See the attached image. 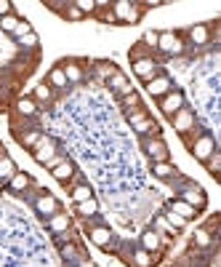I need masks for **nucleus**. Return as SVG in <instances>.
<instances>
[{"mask_svg": "<svg viewBox=\"0 0 221 267\" xmlns=\"http://www.w3.org/2000/svg\"><path fill=\"white\" fill-rule=\"evenodd\" d=\"M110 83H112V88H117V91H120V94H126V96L131 94V86H128V81H126V78H123V75H120V72H117V70L112 72V81H110Z\"/></svg>", "mask_w": 221, "mask_h": 267, "instance_id": "nucleus-21", "label": "nucleus"}, {"mask_svg": "<svg viewBox=\"0 0 221 267\" xmlns=\"http://www.w3.org/2000/svg\"><path fill=\"white\" fill-rule=\"evenodd\" d=\"M144 147H147V152H149V155L155 158V161H168V147L163 144L160 139H149Z\"/></svg>", "mask_w": 221, "mask_h": 267, "instance_id": "nucleus-12", "label": "nucleus"}, {"mask_svg": "<svg viewBox=\"0 0 221 267\" xmlns=\"http://www.w3.org/2000/svg\"><path fill=\"white\" fill-rule=\"evenodd\" d=\"M77 211L83 214V217H93L96 211H99V203L93 201V198H88V201H83V203H77Z\"/></svg>", "mask_w": 221, "mask_h": 267, "instance_id": "nucleus-23", "label": "nucleus"}, {"mask_svg": "<svg viewBox=\"0 0 221 267\" xmlns=\"http://www.w3.org/2000/svg\"><path fill=\"white\" fill-rule=\"evenodd\" d=\"M144 45H157V32H144Z\"/></svg>", "mask_w": 221, "mask_h": 267, "instance_id": "nucleus-40", "label": "nucleus"}, {"mask_svg": "<svg viewBox=\"0 0 221 267\" xmlns=\"http://www.w3.org/2000/svg\"><path fill=\"white\" fill-rule=\"evenodd\" d=\"M157 48L166 51V54H181V41L176 32H163L157 35Z\"/></svg>", "mask_w": 221, "mask_h": 267, "instance_id": "nucleus-5", "label": "nucleus"}, {"mask_svg": "<svg viewBox=\"0 0 221 267\" xmlns=\"http://www.w3.org/2000/svg\"><path fill=\"white\" fill-rule=\"evenodd\" d=\"M35 158H37V163H43V166H48V168H54L56 163L61 161L59 155H56V144H54V139H40V144L35 147Z\"/></svg>", "mask_w": 221, "mask_h": 267, "instance_id": "nucleus-1", "label": "nucleus"}, {"mask_svg": "<svg viewBox=\"0 0 221 267\" xmlns=\"http://www.w3.org/2000/svg\"><path fill=\"white\" fill-rule=\"evenodd\" d=\"M181 201L184 203H189L192 208H197V206H205V192L203 190H197V187H189V190H184V195H181Z\"/></svg>", "mask_w": 221, "mask_h": 267, "instance_id": "nucleus-11", "label": "nucleus"}, {"mask_svg": "<svg viewBox=\"0 0 221 267\" xmlns=\"http://www.w3.org/2000/svg\"><path fill=\"white\" fill-rule=\"evenodd\" d=\"M16 27H19V19H16L14 14H8V16H3V19H0V30H5V32H14Z\"/></svg>", "mask_w": 221, "mask_h": 267, "instance_id": "nucleus-30", "label": "nucleus"}, {"mask_svg": "<svg viewBox=\"0 0 221 267\" xmlns=\"http://www.w3.org/2000/svg\"><path fill=\"white\" fill-rule=\"evenodd\" d=\"M171 211L179 214L181 219H189V217H195V214H197V208H192L189 203H184V201H173L171 203Z\"/></svg>", "mask_w": 221, "mask_h": 267, "instance_id": "nucleus-17", "label": "nucleus"}, {"mask_svg": "<svg viewBox=\"0 0 221 267\" xmlns=\"http://www.w3.org/2000/svg\"><path fill=\"white\" fill-rule=\"evenodd\" d=\"M35 208L43 214V217H54V214H59V201H56L54 195H48V192H45V195H40L35 201Z\"/></svg>", "mask_w": 221, "mask_h": 267, "instance_id": "nucleus-6", "label": "nucleus"}, {"mask_svg": "<svg viewBox=\"0 0 221 267\" xmlns=\"http://www.w3.org/2000/svg\"><path fill=\"white\" fill-rule=\"evenodd\" d=\"M166 222H168V227H181V225H184V219H181L179 217V214H168V219H166Z\"/></svg>", "mask_w": 221, "mask_h": 267, "instance_id": "nucleus-38", "label": "nucleus"}, {"mask_svg": "<svg viewBox=\"0 0 221 267\" xmlns=\"http://www.w3.org/2000/svg\"><path fill=\"white\" fill-rule=\"evenodd\" d=\"M40 139H43V134H37V131H30V134H24L21 136V147H37L40 144Z\"/></svg>", "mask_w": 221, "mask_h": 267, "instance_id": "nucleus-28", "label": "nucleus"}, {"mask_svg": "<svg viewBox=\"0 0 221 267\" xmlns=\"http://www.w3.org/2000/svg\"><path fill=\"white\" fill-rule=\"evenodd\" d=\"M19 43H21V45H30V48H35V45H37V35H35V32H30V35H21Z\"/></svg>", "mask_w": 221, "mask_h": 267, "instance_id": "nucleus-35", "label": "nucleus"}, {"mask_svg": "<svg viewBox=\"0 0 221 267\" xmlns=\"http://www.w3.org/2000/svg\"><path fill=\"white\" fill-rule=\"evenodd\" d=\"M133 72H136V78L149 83L152 78H155V62H152L149 56H139V59H133Z\"/></svg>", "mask_w": 221, "mask_h": 267, "instance_id": "nucleus-3", "label": "nucleus"}, {"mask_svg": "<svg viewBox=\"0 0 221 267\" xmlns=\"http://www.w3.org/2000/svg\"><path fill=\"white\" fill-rule=\"evenodd\" d=\"M75 8L80 11L83 16H86V14H91V11H96V3H93V0H77Z\"/></svg>", "mask_w": 221, "mask_h": 267, "instance_id": "nucleus-32", "label": "nucleus"}, {"mask_svg": "<svg viewBox=\"0 0 221 267\" xmlns=\"http://www.w3.org/2000/svg\"><path fill=\"white\" fill-rule=\"evenodd\" d=\"M88 235H91V241H93V246H99V248H110V241H112V232H110V227H91L88 230Z\"/></svg>", "mask_w": 221, "mask_h": 267, "instance_id": "nucleus-8", "label": "nucleus"}, {"mask_svg": "<svg viewBox=\"0 0 221 267\" xmlns=\"http://www.w3.org/2000/svg\"><path fill=\"white\" fill-rule=\"evenodd\" d=\"M67 19H72V21H80V19H83V14L75 8V5H67Z\"/></svg>", "mask_w": 221, "mask_h": 267, "instance_id": "nucleus-37", "label": "nucleus"}, {"mask_svg": "<svg viewBox=\"0 0 221 267\" xmlns=\"http://www.w3.org/2000/svg\"><path fill=\"white\" fill-rule=\"evenodd\" d=\"M112 14H115L117 21H128V24H133V21H139V8H136L133 3H128V0H117L115 5H112Z\"/></svg>", "mask_w": 221, "mask_h": 267, "instance_id": "nucleus-2", "label": "nucleus"}, {"mask_svg": "<svg viewBox=\"0 0 221 267\" xmlns=\"http://www.w3.org/2000/svg\"><path fill=\"white\" fill-rule=\"evenodd\" d=\"M152 171H155V177L166 179V177H173V174H176V168H173L171 163H166V161H157V163H155V168H152Z\"/></svg>", "mask_w": 221, "mask_h": 267, "instance_id": "nucleus-22", "label": "nucleus"}, {"mask_svg": "<svg viewBox=\"0 0 221 267\" xmlns=\"http://www.w3.org/2000/svg\"><path fill=\"white\" fill-rule=\"evenodd\" d=\"M181 107H184V96L179 94V91H173V94H166L160 102V110L166 112V115H173V112H179Z\"/></svg>", "mask_w": 221, "mask_h": 267, "instance_id": "nucleus-7", "label": "nucleus"}, {"mask_svg": "<svg viewBox=\"0 0 221 267\" xmlns=\"http://www.w3.org/2000/svg\"><path fill=\"white\" fill-rule=\"evenodd\" d=\"M14 174H16L14 161H11V158H0V179H5V177H14Z\"/></svg>", "mask_w": 221, "mask_h": 267, "instance_id": "nucleus-26", "label": "nucleus"}, {"mask_svg": "<svg viewBox=\"0 0 221 267\" xmlns=\"http://www.w3.org/2000/svg\"><path fill=\"white\" fill-rule=\"evenodd\" d=\"M195 126V115H192L189 110H184V107H181L179 112H173V128H176V131H189V128Z\"/></svg>", "mask_w": 221, "mask_h": 267, "instance_id": "nucleus-9", "label": "nucleus"}, {"mask_svg": "<svg viewBox=\"0 0 221 267\" xmlns=\"http://www.w3.org/2000/svg\"><path fill=\"white\" fill-rule=\"evenodd\" d=\"M35 96H37L40 102H48V99H51V88L45 86V83H40V86L35 88Z\"/></svg>", "mask_w": 221, "mask_h": 267, "instance_id": "nucleus-33", "label": "nucleus"}, {"mask_svg": "<svg viewBox=\"0 0 221 267\" xmlns=\"http://www.w3.org/2000/svg\"><path fill=\"white\" fill-rule=\"evenodd\" d=\"M48 86H56V88H67V75L61 67H54L48 72Z\"/></svg>", "mask_w": 221, "mask_h": 267, "instance_id": "nucleus-18", "label": "nucleus"}, {"mask_svg": "<svg viewBox=\"0 0 221 267\" xmlns=\"http://www.w3.org/2000/svg\"><path fill=\"white\" fill-rule=\"evenodd\" d=\"M16 110H19L21 115H35L37 107H35V102H32V99H19V102H16Z\"/></svg>", "mask_w": 221, "mask_h": 267, "instance_id": "nucleus-27", "label": "nucleus"}, {"mask_svg": "<svg viewBox=\"0 0 221 267\" xmlns=\"http://www.w3.org/2000/svg\"><path fill=\"white\" fill-rule=\"evenodd\" d=\"M219 168H221V158H219V155H211V158H208V171H211L213 177H216Z\"/></svg>", "mask_w": 221, "mask_h": 267, "instance_id": "nucleus-34", "label": "nucleus"}, {"mask_svg": "<svg viewBox=\"0 0 221 267\" xmlns=\"http://www.w3.org/2000/svg\"><path fill=\"white\" fill-rule=\"evenodd\" d=\"M30 32H32V27L27 24V21H19V27L14 30V35H16V38H21V35H30Z\"/></svg>", "mask_w": 221, "mask_h": 267, "instance_id": "nucleus-36", "label": "nucleus"}, {"mask_svg": "<svg viewBox=\"0 0 221 267\" xmlns=\"http://www.w3.org/2000/svg\"><path fill=\"white\" fill-rule=\"evenodd\" d=\"M195 243L200 248H208V246H211V232L203 230V227H200V230H195Z\"/></svg>", "mask_w": 221, "mask_h": 267, "instance_id": "nucleus-29", "label": "nucleus"}, {"mask_svg": "<svg viewBox=\"0 0 221 267\" xmlns=\"http://www.w3.org/2000/svg\"><path fill=\"white\" fill-rule=\"evenodd\" d=\"M70 227V217L67 214H54L51 217V232H67Z\"/></svg>", "mask_w": 221, "mask_h": 267, "instance_id": "nucleus-19", "label": "nucleus"}, {"mask_svg": "<svg viewBox=\"0 0 221 267\" xmlns=\"http://www.w3.org/2000/svg\"><path fill=\"white\" fill-rule=\"evenodd\" d=\"M30 182H32L30 174L16 171L14 177H11V190H14V192H21V190H27V187H30Z\"/></svg>", "mask_w": 221, "mask_h": 267, "instance_id": "nucleus-16", "label": "nucleus"}, {"mask_svg": "<svg viewBox=\"0 0 221 267\" xmlns=\"http://www.w3.org/2000/svg\"><path fill=\"white\" fill-rule=\"evenodd\" d=\"M133 265H136V267H152V257H149V251H144V248L133 251Z\"/></svg>", "mask_w": 221, "mask_h": 267, "instance_id": "nucleus-25", "label": "nucleus"}, {"mask_svg": "<svg viewBox=\"0 0 221 267\" xmlns=\"http://www.w3.org/2000/svg\"><path fill=\"white\" fill-rule=\"evenodd\" d=\"M72 174H75V166H72V161H59V163L54 166V177L59 179V182L70 179Z\"/></svg>", "mask_w": 221, "mask_h": 267, "instance_id": "nucleus-15", "label": "nucleus"}, {"mask_svg": "<svg viewBox=\"0 0 221 267\" xmlns=\"http://www.w3.org/2000/svg\"><path fill=\"white\" fill-rule=\"evenodd\" d=\"M133 128L144 134V131H155L157 126H155V121H152V118H141V121H136V123H133Z\"/></svg>", "mask_w": 221, "mask_h": 267, "instance_id": "nucleus-31", "label": "nucleus"}, {"mask_svg": "<svg viewBox=\"0 0 221 267\" xmlns=\"http://www.w3.org/2000/svg\"><path fill=\"white\" fill-rule=\"evenodd\" d=\"M208 38H211V27H208V24H195L189 30V41L197 43V45L208 43Z\"/></svg>", "mask_w": 221, "mask_h": 267, "instance_id": "nucleus-13", "label": "nucleus"}, {"mask_svg": "<svg viewBox=\"0 0 221 267\" xmlns=\"http://www.w3.org/2000/svg\"><path fill=\"white\" fill-rule=\"evenodd\" d=\"M141 248H144V251H157V248H160V235H157L155 230H147L144 235H141Z\"/></svg>", "mask_w": 221, "mask_h": 267, "instance_id": "nucleus-14", "label": "nucleus"}, {"mask_svg": "<svg viewBox=\"0 0 221 267\" xmlns=\"http://www.w3.org/2000/svg\"><path fill=\"white\" fill-rule=\"evenodd\" d=\"M11 11H14V5H11L8 0H0V19H3V16H8Z\"/></svg>", "mask_w": 221, "mask_h": 267, "instance_id": "nucleus-39", "label": "nucleus"}, {"mask_svg": "<svg viewBox=\"0 0 221 267\" xmlns=\"http://www.w3.org/2000/svg\"><path fill=\"white\" fill-rule=\"evenodd\" d=\"M64 75H67V83H80L83 81V72L77 64H67L64 67Z\"/></svg>", "mask_w": 221, "mask_h": 267, "instance_id": "nucleus-24", "label": "nucleus"}, {"mask_svg": "<svg viewBox=\"0 0 221 267\" xmlns=\"http://www.w3.org/2000/svg\"><path fill=\"white\" fill-rule=\"evenodd\" d=\"M147 94L149 96H166V94H171V81L168 78H152L149 83H147Z\"/></svg>", "mask_w": 221, "mask_h": 267, "instance_id": "nucleus-10", "label": "nucleus"}, {"mask_svg": "<svg viewBox=\"0 0 221 267\" xmlns=\"http://www.w3.org/2000/svg\"><path fill=\"white\" fill-rule=\"evenodd\" d=\"M213 150H216V142H213L211 136H200V139L192 144V155H195L197 161H208V158L213 155Z\"/></svg>", "mask_w": 221, "mask_h": 267, "instance_id": "nucleus-4", "label": "nucleus"}, {"mask_svg": "<svg viewBox=\"0 0 221 267\" xmlns=\"http://www.w3.org/2000/svg\"><path fill=\"white\" fill-rule=\"evenodd\" d=\"M70 195L75 203H83V201H88V198H93V192H91L88 185H77L75 190H70Z\"/></svg>", "mask_w": 221, "mask_h": 267, "instance_id": "nucleus-20", "label": "nucleus"}]
</instances>
